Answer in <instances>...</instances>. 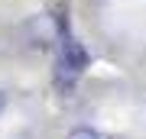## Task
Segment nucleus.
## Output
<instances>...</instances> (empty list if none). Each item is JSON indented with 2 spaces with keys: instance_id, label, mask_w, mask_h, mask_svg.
<instances>
[{
  "instance_id": "f257e3e1",
  "label": "nucleus",
  "mask_w": 146,
  "mask_h": 139,
  "mask_svg": "<svg viewBox=\"0 0 146 139\" xmlns=\"http://www.w3.org/2000/svg\"><path fill=\"white\" fill-rule=\"evenodd\" d=\"M88 62H91V58H88V52H84L78 42H72V39H65V42H62V55H58V65H65L72 74H81L84 68H88Z\"/></svg>"
},
{
  "instance_id": "f03ea898",
  "label": "nucleus",
  "mask_w": 146,
  "mask_h": 139,
  "mask_svg": "<svg viewBox=\"0 0 146 139\" xmlns=\"http://www.w3.org/2000/svg\"><path fill=\"white\" fill-rule=\"evenodd\" d=\"M55 32H58V23L52 20V13H39L36 20L29 23V36L39 39V42H52Z\"/></svg>"
},
{
  "instance_id": "7ed1b4c3",
  "label": "nucleus",
  "mask_w": 146,
  "mask_h": 139,
  "mask_svg": "<svg viewBox=\"0 0 146 139\" xmlns=\"http://www.w3.org/2000/svg\"><path fill=\"white\" fill-rule=\"evenodd\" d=\"M65 139H101V136L94 133L91 126H75V129H72V133H68Z\"/></svg>"
},
{
  "instance_id": "20e7f679",
  "label": "nucleus",
  "mask_w": 146,
  "mask_h": 139,
  "mask_svg": "<svg viewBox=\"0 0 146 139\" xmlns=\"http://www.w3.org/2000/svg\"><path fill=\"white\" fill-rule=\"evenodd\" d=\"M3 110H7V94L0 91V117H3Z\"/></svg>"
}]
</instances>
